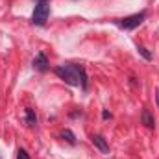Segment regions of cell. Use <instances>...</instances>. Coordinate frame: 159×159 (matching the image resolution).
Masks as SVG:
<instances>
[{
    "instance_id": "10",
    "label": "cell",
    "mask_w": 159,
    "mask_h": 159,
    "mask_svg": "<svg viewBox=\"0 0 159 159\" xmlns=\"http://www.w3.org/2000/svg\"><path fill=\"white\" fill-rule=\"evenodd\" d=\"M17 159H30V156H28V152H26V150L19 148V150H17Z\"/></svg>"
},
{
    "instance_id": "9",
    "label": "cell",
    "mask_w": 159,
    "mask_h": 159,
    "mask_svg": "<svg viewBox=\"0 0 159 159\" xmlns=\"http://www.w3.org/2000/svg\"><path fill=\"white\" fill-rule=\"evenodd\" d=\"M137 50H139V54H141V56H143L146 61H150V59H152V54H150V52H148L144 46H141V44H139V46H137Z\"/></svg>"
},
{
    "instance_id": "12",
    "label": "cell",
    "mask_w": 159,
    "mask_h": 159,
    "mask_svg": "<svg viewBox=\"0 0 159 159\" xmlns=\"http://www.w3.org/2000/svg\"><path fill=\"white\" fill-rule=\"evenodd\" d=\"M156 100H157V106H159V89L156 91Z\"/></svg>"
},
{
    "instance_id": "13",
    "label": "cell",
    "mask_w": 159,
    "mask_h": 159,
    "mask_svg": "<svg viewBox=\"0 0 159 159\" xmlns=\"http://www.w3.org/2000/svg\"><path fill=\"white\" fill-rule=\"evenodd\" d=\"M39 2H48V0H39Z\"/></svg>"
},
{
    "instance_id": "1",
    "label": "cell",
    "mask_w": 159,
    "mask_h": 159,
    "mask_svg": "<svg viewBox=\"0 0 159 159\" xmlns=\"http://www.w3.org/2000/svg\"><path fill=\"white\" fill-rule=\"evenodd\" d=\"M54 72L63 80L65 83L74 85V87L81 85V89L87 91V74H85V69H83V67H80V65H72V63H67V65H59V67H56Z\"/></svg>"
},
{
    "instance_id": "6",
    "label": "cell",
    "mask_w": 159,
    "mask_h": 159,
    "mask_svg": "<svg viewBox=\"0 0 159 159\" xmlns=\"http://www.w3.org/2000/svg\"><path fill=\"white\" fill-rule=\"evenodd\" d=\"M24 115H26V124L30 128H35L37 126V115H35V111L32 107H26L24 109Z\"/></svg>"
},
{
    "instance_id": "8",
    "label": "cell",
    "mask_w": 159,
    "mask_h": 159,
    "mask_svg": "<svg viewBox=\"0 0 159 159\" xmlns=\"http://www.w3.org/2000/svg\"><path fill=\"white\" fill-rule=\"evenodd\" d=\"M61 137H63V139H65V141H67L69 144H72V146L76 144V137H74V133H72L70 129H63V133H61Z\"/></svg>"
},
{
    "instance_id": "2",
    "label": "cell",
    "mask_w": 159,
    "mask_h": 159,
    "mask_svg": "<svg viewBox=\"0 0 159 159\" xmlns=\"http://www.w3.org/2000/svg\"><path fill=\"white\" fill-rule=\"evenodd\" d=\"M144 19H146V11H141V13H135V15H129V17H124V19H115L113 22L122 30H135L137 26L143 24Z\"/></svg>"
},
{
    "instance_id": "11",
    "label": "cell",
    "mask_w": 159,
    "mask_h": 159,
    "mask_svg": "<svg viewBox=\"0 0 159 159\" xmlns=\"http://www.w3.org/2000/svg\"><path fill=\"white\" fill-rule=\"evenodd\" d=\"M102 119H111V113H109L107 109H104V111H102Z\"/></svg>"
},
{
    "instance_id": "7",
    "label": "cell",
    "mask_w": 159,
    "mask_h": 159,
    "mask_svg": "<svg viewBox=\"0 0 159 159\" xmlns=\"http://www.w3.org/2000/svg\"><path fill=\"white\" fill-rule=\"evenodd\" d=\"M141 122H143L146 128H154V124H156V119H154V115H152L148 109H144V111H143V115H141Z\"/></svg>"
},
{
    "instance_id": "4",
    "label": "cell",
    "mask_w": 159,
    "mask_h": 159,
    "mask_svg": "<svg viewBox=\"0 0 159 159\" xmlns=\"http://www.w3.org/2000/svg\"><path fill=\"white\" fill-rule=\"evenodd\" d=\"M34 69L39 70V72H46L50 69V63H48V57L44 52H39L35 57H34Z\"/></svg>"
},
{
    "instance_id": "5",
    "label": "cell",
    "mask_w": 159,
    "mask_h": 159,
    "mask_svg": "<svg viewBox=\"0 0 159 159\" xmlns=\"http://www.w3.org/2000/svg\"><path fill=\"white\" fill-rule=\"evenodd\" d=\"M91 141H93V144H94L102 154H109V144H107V141H106L102 135H98V133H96V135H93V137H91Z\"/></svg>"
},
{
    "instance_id": "3",
    "label": "cell",
    "mask_w": 159,
    "mask_h": 159,
    "mask_svg": "<svg viewBox=\"0 0 159 159\" xmlns=\"http://www.w3.org/2000/svg\"><path fill=\"white\" fill-rule=\"evenodd\" d=\"M48 15H50V6L48 2H37L35 9H34V15H32V22L35 26H44L46 20H48Z\"/></svg>"
}]
</instances>
